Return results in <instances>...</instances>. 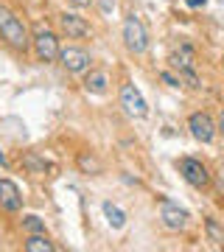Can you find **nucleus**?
I'll use <instances>...</instances> for the list:
<instances>
[{
	"instance_id": "nucleus-1",
	"label": "nucleus",
	"mask_w": 224,
	"mask_h": 252,
	"mask_svg": "<svg viewBox=\"0 0 224 252\" xmlns=\"http://www.w3.org/2000/svg\"><path fill=\"white\" fill-rule=\"evenodd\" d=\"M0 36H3L11 48H17V51H28V45H31V36H28L26 23H23L14 11L6 9V6H0Z\"/></svg>"
},
{
	"instance_id": "nucleus-2",
	"label": "nucleus",
	"mask_w": 224,
	"mask_h": 252,
	"mask_svg": "<svg viewBox=\"0 0 224 252\" xmlns=\"http://www.w3.org/2000/svg\"><path fill=\"white\" fill-rule=\"evenodd\" d=\"M171 67L179 73V79L188 81V87H199V76H196V54H193V48L188 42H182V45L168 56Z\"/></svg>"
},
{
	"instance_id": "nucleus-3",
	"label": "nucleus",
	"mask_w": 224,
	"mask_h": 252,
	"mask_svg": "<svg viewBox=\"0 0 224 252\" xmlns=\"http://www.w3.org/2000/svg\"><path fill=\"white\" fill-rule=\"evenodd\" d=\"M124 42L132 54H143L146 48H149V34H146V26L140 23V17L129 14L124 20Z\"/></svg>"
},
{
	"instance_id": "nucleus-4",
	"label": "nucleus",
	"mask_w": 224,
	"mask_h": 252,
	"mask_svg": "<svg viewBox=\"0 0 224 252\" xmlns=\"http://www.w3.org/2000/svg\"><path fill=\"white\" fill-rule=\"evenodd\" d=\"M179 174H182L185 182L193 185V188H207V185H210V174H207V168L199 160H193V157L179 160Z\"/></svg>"
},
{
	"instance_id": "nucleus-5",
	"label": "nucleus",
	"mask_w": 224,
	"mask_h": 252,
	"mask_svg": "<svg viewBox=\"0 0 224 252\" xmlns=\"http://www.w3.org/2000/svg\"><path fill=\"white\" fill-rule=\"evenodd\" d=\"M121 107L126 109V115H132V118H146V112H149L146 98L140 95V90L134 84H124L121 87Z\"/></svg>"
},
{
	"instance_id": "nucleus-6",
	"label": "nucleus",
	"mask_w": 224,
	"mask_h": 252,
	"mask_svg": "<svg viewBox=\"0 0 224 252\" xmlns=\"http://www.w3.org/2000/svg\"><path fill=\"white\" fill-rule=\"evenodd\" d=\"M188 129L199 143H210V140L216 137V124H213V118L207 115V112H193V115L188 118Z\"/></svg>"
},
{
	"instance_id": "nucleus-7",
	"label": "nucleus",
	"mask_w": 224,
	"mask_h": 252,
	"mask_svg": "<svg viewBox=\"0 0 224 252\" xmlns=\"http://www.w3.org/2000/svg\"><path fill=\"white\" fill-rule=\"evenodd\" d=\"M31 42H34L36 56H39L42 62H56V59H59V39H56L48 28H45V31H36Z\"/></svg>"
},
{
	"instance_id": "nucleus-8",
	"label": "nucleus",
	"mask_w": 224,
	"mask_h": 252,
	"mask_svg": "<svg viewBox=\"0 0 224 252\" xmlns=\"http://www.w3.org/2000/svg\"><path fill=\"white\" fill-rule=\"evenodd\" d=\"M160 219L168 230H182V227L188 224V213L179 205H174L171 199H162L160 202Z\"/></svg>"
},
{
	"instance_id": "nucleus-9",
	"label": "nucleus",
	"mask_w": 224,
	"mask_h": 252,
	"mask_svg": "<svg viewBox=\"0 0 224 252\" xmlns=\"http://www.w3.org/2000/svg\"><path fill=\"white\" fill-rule=\"evenodd\" d=\"M59 59L70 73H84L90 67V54L81 48H59Z\"/></svg>"
},
{
	"instance_id": "nucleus-10",
	"label": "nucleus",
	"mask_w": 224,
	"mask_h": 252,
	"mask_svg": "<svg viewBox=\"0 0 224 252\" xmlns=\"http://www.w3.org/2000/svg\"><path fill=\"white\" fill-rule=\"evenodd\" d=\"M0 207L9 210V213H17L23 207V196H20V188L11 180H0Z\"/></svg>"
},
{
	"instance_id": "nucleus-11",
	"label": "nucleus",
	"mask_w": 224,
	"mask_h": 252,
	"mask_svg": "<svg viewBox=\"0 0 224 252\" xmlns=\"http://www.w3.org/2000/svg\"><path fill=\"white\" fill-rule=\"evenodd\" d=\"M59 28H62V34H67V39H81V36L90 34V26L84 23V17L67 14V11L59 17Z\"/></svg>"
},
{
	"instance_id": "nucleus-12",
	"label": "nucleus",
	"mask_w": 224,
	"mask_h": 252,
	"mask_svg": "<svg viewBox=\"0 0 224 252\" xmlns=\"http://www.w3.org/2000/svg\"><path fill=\"white\" fill-rule=\"evenodd\" d=\"M107 73H101V70H93L84 79V87H87V93H96V95H104L107 93Z\"/></svg>"
},
{
	"instance_id": "nucleus-13",
	"label": "nucleus",
	"mask_w": 224,
	"mask_h": 252,
	"mask_svg": "<svg viewBox=\"0 0 224 252\" xmlns=\"http://www.w3.org/2000/svg\"><path fill=\"white\" fill-rule=\"evenodd\" d=\"M23 247H26V252H54L56 250V247L48 241L42 233H31V238H28Z\"/></svg>"
},
{
	"instance_id": "nucleus-14",
	"label": "nucleus",
	"mask_w": 224,
	"mask_h": 252,
	"mask_svg": "<svg viewBox=\"0 0 224 252\" xmlns=\"http://www.w3.org/2000/svg\"><path fill=\"white\" fill-rule=\"evenodd\" d=\"M104 216H107L109 227H115V230H121V227L126 224V213L121 207H115L112 202H104Z\"/></svg>"
},
{
	"instance_id": "nucleus-15",
	"label": "nucleus",
	"mask_w": 224,
	"mask_h": 252,
	"mask_svg": "<svg viewBox=\"0 0 224 252\" xmlns=\"http://www.w3.org/2000/svg\"><path fill=\"white\" fill-rule=\"evenodd\" d=\"M205 230H207V238H210L216 247H224V227H219L216 219H210V216L205 219Z\"/></svg>"
},
{
	"instance_id": "nucleus-16",
	"label": "nucleus",
	"mask_w": 224,
	"mask_h": 252,
	"mask_svg": "<svg viewBox=\"0 0 224 252\" xmlns=\"http://www.w3.org/2000/svg\"><path fill=\"white\" fill-rule=\"evenodd\" d=\"M76 162H79V168H81L84 174H101V162L96 160L93 154H87V152L79 154V160H76Z\"/></svg>"
},
{
	"instance_id": "nucleus-17",
	"label": "nucleus",
	"mask_w": 224,
	"mask_h": 252,
	"mask_svg": "<svg viewBox=\"0 0 224 252\" xmlns=\"http://www.w3.org/2000/svg\"><path fill=\"white\" fill-rule=\"evenodd\" d=\"M23 165H26L31 174H45L48 171V162H45L42 157H36V154H26V157H23Z\"/></svg>"
},
{
	"instance_id": "nucleus-18",
	"label": "nucleus",
	"mask_w": 224,
	"mask_h": 252,
	"mask_svg": "<svg viewBox=\"0 0 224 252\" xmlns=\"http://www.w3.org/2000/svg\"><path fill=\"white\" fill-rule=\"evenodd\" d=\"M23 230L26 233H45V224L39 216H26L23 219Z\"/></svg>"
},
{
	"instance_id": "nucleus-19",
	"label": "nucleus",
	"mask_w": 224,
	"mask_h": 252,
	"mask_svg": "<svg viewBox=\"0 0 224 252\" xmlns=\"http://www.w3.org/2000/svg\"><path fill=\"white\" fill-rule=\"evenodd\" d=\"M160 79L165 81V84H168V87H179V84H182V79H177V76H171L168 70H165V73H160Z\"/></svg>"
},
{
	"instance_id": "nucleus-20",
	"label": "nucleus",
	"mask_w": 224,
	"mask_h": 252,
	"mask_svg": "<svg viewBox=\"0 0 224 252\" xmlns=\"http://www.w3.org/2000/svg\"><path fill=\"white\" fill-rule=\"evenodd\" d=\"M185 3H188L191 9H199V6H205L207 0H185Z\"/></svg>"
},
{
	"instance_id": "nucleus-21",
	"label": "nucleus",
	"mask_w": 224,
	"mask_h": 252,
	"mask_svg": "<svg viewBox=\"0 0 224 252\" xmlns=\"http://www.w3.org/2000/svg\"><path fill=\"white\" fill-rule=\"evenodd\" d=\"M73 6H90V3H93V0H70Z\"/></svg>"
},
{
	"instance_id": "nucleus-22",
	"label": "nucleus",
	"mask_w": 224,
	"mask_h": 252,
	"mask_svg": "<svg viewBox=\"0 0 224 252\" xmlns=\"http://www.w3.org/2000/svg\"><path fill=\"white\" fill-rule=\"evenodd\" d=\"M219 132L224 135V112H222V118H219Z\"/></svg>"
},
{
	"instance_id": "nucleus-23",
	"label": "nucleus",
	"mask_w": 224,
	"mask_h": 252,
	"mask_svg": "<svg viewBox=\"0 0 224 252\" xmlns=\"http://www.w3.org/2000/svg\"><path fill=\"white\" fill-rule=\"evenodd\" d=\"M0 165H6V157H3V152H0Z\"/></svg>"
}]
</instances>
